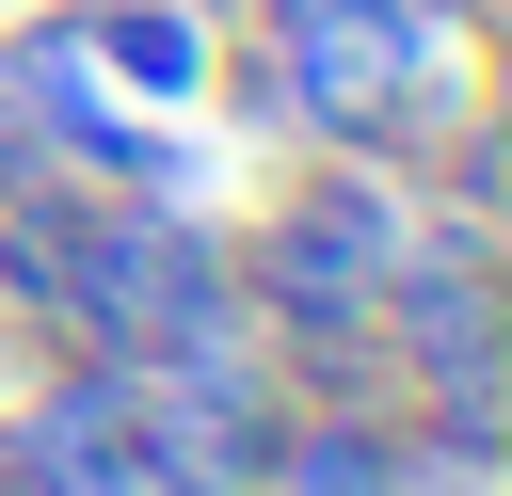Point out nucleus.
Returning a JSON list of instances; mask_svg holds the SVG:
<instances>
[{"label": "nucleus", "instance_id": "f257e3e1", "mask_svg": "<svg viewBox=\"0 0 512 496\" xmlns=\"http://www.w3.org/2000/svg\"><path fill=\"white\" fill-rule=\"evenodd\" d=\"M400 256H416V176H384L352 144H288V176L224 224V272H240V320L272 336V368L368 352Z\"/></svg>", "mask_w": 512, "mask_h": 496}, {"label": "nucleus", "instance_id": "f03ea898", "mask_svg": "<svg viewBox=\"0 0 512 496\" xmlns=\"http://www.w3.org/2000/svg\"><path fill=\"white\" fill-rule=\"evenodd\" d=\"M128 400H144V496H256V464L288 432V368H272L256 320L128 352Z\"/></svg>", "mask_w": 512, "mask_h": 496}, {"label": "nucleus", "instance_id": "7ed1b4c3", "mask_svg": "<svg viewBox=\"0 0 512 496\" xmlns=\"http://www.w3.org/2000/svg\"><path fill=\"white\" fill-rule=\"evenodd\" d=\"M64 16H80V48L112 64V96H128V112H208L224 16H192V0H64Z\"/></svg>", "mask_w": 512, "mask_h": 496}, {"label": "nucleus", "instance_id": "20e7f679", "mask_svg": "<svg viewBox=\"0 0 512 496\" xmlns=\"http://www.w3.org/2000/svg\"><path fill=\"white\" fill-rule=\"evenodd\" d=\"M480 496H496V480H480Z\"/></svg>", "mask_w": 512, "mask_h": 496}]
</instances>
